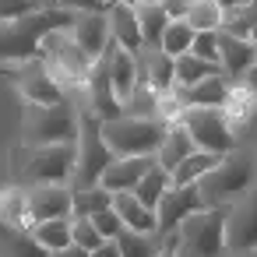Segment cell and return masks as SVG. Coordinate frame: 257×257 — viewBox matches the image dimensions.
I'll return each instance as SVG.
<instances>
[{
	"label": "cell",
	"mask_w": 257,
	"mask_h": 257,
	"mask_svg": "<svg viewBox=\"0 0 257 257\" xmlns=\"http://www.w3.org/2000/svg\"><path fill=\"white\" fill-rule=\"evenodd\" d=\"M74 15L64 8H39L36 15H25L18 22L0 25V67L25 64L43 57V39L57 29H71Z\"/></svg>",
	"instance_id": "1"
},
{
	"label": "cell",
	"mask_w": 257,
	"mask_h": 257,
	"mask_svg": "<svg viewBox=\"0 0 257 257\" xmlns=\"http://www.w3.org/2000/svg\"><path fill=\"white\" fill-rule=\"evenodd\" d=\"M78 148L74 145H50V148H15L11 152V180L22 187L43 183H71L74 180Z\"/></svg>",
	"instance_id": "2"
},
{
	"label": "cell",
	"mask_w": 257,
	"mask_h": 257,
	"mask_svg": "<svg viewBox=\"0 0 257 257\" xmlns=\"http://www.w3.org/2000/svg\"><path fill=\"white\" fill-rule=\"evenodd\" d=\"M257 183V159L250 152H229L218 159V166L197 183L201 187V197L208 208H225L232 201H239L243 194H250Z\"/></svg>",
	"instance_id": "3"
},
{
	"label": "cell",
	"mask_w": 257,
	"mask_h": 257,
	"mask_svg": "<svg viewBox=\"0 0 257 257\" xmlns=\"http://www.w3.org/2000/svg\"><path fill=\"white\" fill-rule=\"evenodd\" d=\"M78 141V109L71 102L60 106H25L22 120V145L25 148H50V145H74Z\"/></svg>",
	"instance_id": "4"
},
{
	"label": "cell",
	"mask_w": 257,
	"mask_h": 257,
	"mask_svg": "<svg viewBox=\"0 0 257 257\" xmlns=\"http://www.w3.org/2000/svg\"><path fill=\"white\" fill-rule=\"evenodd\" d=\"M74 148H78V162H74L71 187H95V183H102V173L116 162V155H113V148L102 138V120L92 116L88 109L78 113V141H74Z\"/></svg>",
	"instance_id": "5"
},
{
	"label": "cell",
	"mask_w": 257,
	"mask_h": 257,
	"mask_svg": "<svg viewBox=\"0 0 257 257\" xmlns=\"http://www.w3.org/2000/svg\"><path fill=\"white\" fill-rule=\"evenodd\" d=\"M225 218H229V204L225 208H204V211L190 215L176 229V253L180 257H229Z\"/></svg>",
	"instance_id": "6"
},
{
	"label": "cell",
	"mask_w": 257,
	"mask_h": 257,
	"mask_svg": "<svg viewBox=\"0 0 257 257\" xmlns=\"http://www.w3.org/2000/svg\"><path fill=\"white\" fill-rule=\"evenodd\" d=\"M169 123L162 120H145V116H116L102 123V138L113 148L116 159H138V155H155Z\"/></svg>",
	"instance_id": "7"
},
{
	"label": "cell",
	"mask_w": 257,
	"mask_h": 257,
	"mask_svg": "<svg viewBox=\"0 0 257 257\" xmlns=\"http://www.w3.org/2000/svg\"><path fill=\"white\" fill-rule=\"evenodd\" d=\"M43 60H46V67L53 71V78L64 85L67 102H71V92H74V88H85V81H88V74H92V67H95V60L71 39L67 29H57V32H50V36L43 39Z\"/></svg>",
	"instance_id": "8"
},
{
	"label": "cell",
	"mask_w": 257,
	"mask_h": 257,
	"mask_svg": "<svg viewBox=\"0 0 257 257\" xmlns=\"http://www.w3.org/2000/svg\"><path fill=\"white\" fill-rule=\"evenodd\" d=\"M194 141L197 152H211V155H229L236 152V131L229 127L225 113L222 109H204V106H194L183 113L180 120Z\"/></svg>",
	"instance_id": "9"
},
{
	"label": "cell",
	"mask_w": 257,
	"mask_h": 257,
	"mask_svg": "<svg viewBox=\"0 0 257 257\" xmlns=\"http://www.w3.org/2000/svg\"><path fill=\"white\" fill-rule=\"evenodd\" d=\"M0 71L18 85L22 99L32 102V106H60V102H67L64 85L53 78V71L46 67L43 57L39 60H25V64H11V67H0Z\"/></svg>",
	"instance_id": "10"
},
{
	"label": "cell",
	"mask_w": 257,
	"mask_h": 257,
	"mask_svg": "<svg viewBox=\"0 0 257 257\" xmlns=\"http://www.w3.org/2000/svg\"><path fill=\"white\" fill-rule=\"evenodd\" d=\"M208 204H204V197H201V187L197 183H190V187H169L166 194H162V201H159V208H155V218H159V229H155V236L159 239H166V236H173L190 215H197V211H204Z\"/></svg>",
	"instance_id": "11"
},
{
	"label": "cell",
	"mask_w": 257,
	"mask_h": 257,
	"mask_svg": "<svg viewBox=\"0 0 257 257\" xmlns=\"http://www.w3.org/2000/svg\"><path fill=\"white\" fill-rule=\"evenodd\" d=\"M225 246H229V257H246L257 250V190H250L229 204Z\"/></svg>",
	"instance_id": "12"
},
{
	"label": "cell",
	"mask_w": 257,
	"mask_h": 257,
	"mask_svg": "<svg viewBox=\"0 0 257 257\" xmlns=\"http://www.w3.org/2000/svg\"><path fill=\"white\" fill-rule=\"evenodd\" d=\"M85 99H88L85 109H88L92 116H99L102 123L123 116V102L116 99L113 74H109V57H106V53L95 60V67H92V74H88V81H85Z\"/></svg>",
	"instance_id": "13"
},
{
	"label": "cell",
	"mask_w": 257,
	"mask_h": 257,
	"mask_svg": "<svg viewBox=\"0 0 257 257\" xmlns=\"http://www.w3.org/2000/svg\"><path fill=\"white\" fill-rule=\"evenodd\" d=\"M25 190H29V218H32V225L74 215V190L67 183H43V187H25Z\"/></svg>",
	"instance_id": "14"
},
{
	"label": "cell",
	"mask_w": 257,
	"mask_h": 257,
	"mask_svg": "<svg viewBox=\"0 0 257 257\" xmlns=\"http://www.w3.org/2000/svg\"><path fill=\"white\" fill-rule=\"evenodd\" d=\"M138 81L148 85L155 95H169L176 88V60L166 50H141L138 53Z\"/></svg>",
	"instance_id": "15"
},
{
	"label": "cell",
	"mask_w": 257,
	"mask_h": 257,
	"mask_svg": "<svg viewBox=\"0 0 257 257\" xmlns=\"http://www.w3.org/2000/svg\"><path fill=\"white\" fill-rule=\"evenodd\" d=\"M253 64H257V50H253L250 39L218 32V67H222V74L229 81H243Z\"/></svg>",
	"instance_id": "16"
},
{
	"label": "cell",
	"mask_w": 257,
	"mask_h": 257,
	"mask_svg": "<svg viewBox=\"0 0 257 257\" xmlns=\"http://www.w3.org/2000/svg\"><path fill=\"white\" fill-rule=\"evenodd\" d=\"M71 39L92 57V60H99L106 50H109V18L106 15H74V22H71Z\"/></svg>",
	"instance_id": "17"
},
{
	"label": "cell",
	"mask_w": 257,
	"mask_h": 257,
	"mask_svg": "<svg viewBox=\"0 0 257 257\" xmlns=\"http://www.w3.org/2000/svg\"><path fill=\"white\" fill-rule=\"evenodd\" d=\"M106 18H109V39H113V46H120V50H127V53H141V50H145L141 22H138V11H134V8H127V4H109Z\"/></svg>",
	"instance_id": "18"
},
{
	"label": "cell",
	"mask_w": 257,
	"mask_h": 257,
	"mask_svg": "<svg viewBox=\"0 0 257 257\" xmlns=\"http://www.w3.org/2000/svg\"><path fill=\"white\" fill-rule=\"evenodd\" d=\"M155 166V155H138V159H116L102 173V187L109 194H134V187L145 180V173Z\"/></svg>",
	"instance_id": "19"
},
{
	"label": "cell",
	"mask_w": 257,
	"mask_h": 257,
	"mask_svg": "<svg viewBox=\"0 0 257 257\" xmlns=\"http://www.w3.org/2000/svg\"><path fill=\"white\" fill-rule=\"evenodd\" d=\"M229 78L225 74H211V78H204L201 85H194V88H173L176 92V99L187 106V109H194V106H204V109H222L225 106V99H229Z\"/></svg>",
	"instance_id": "20"
},
{
	"label": "cell",
	"mask_w": 257,
	"mask_h": 257,
	"mask_svg": "<svg viewBox=\"0 0 257 257\" xmlns=\"http://www.w3.org/2000/svg\"><path fill=\"white\" fill-rule=\"evenodd\" d=\"M106 57H109V74H113L116 99L127 102V99L138 92V85H141V81H138V53H127V50H120V46L109 43Z\"/></svg>",
	"instance_id": "21"
},
{
	"label": "cell",
	"mask_w": 257,
	"mask_h": 257,
	"mask_svg": "<svg viewBox=\"0 0 257 257\" xmlns=\"http://www.w3.org/2000/svg\"><path fill=\"white\" fill-rule=\"evenodd\" d=\"M197 148H194V141H190V134H187V127L183 123H169V131H166V138H162V145H159V152H155V162L166 169V173H173L183 159H190Z\"/></svg>",
	"instance_id": "22"
},
{
	"label": "cell",
	"mask_w": 257,
	"mask_h": 257,
	"mask_svg": "<svg viewBox=\"0 0 257 257\" xmlns=\"http://www.w3.org/2000/svg\"><path fill=\"white\" fill-rule=\"evenodd\" d=\"M113 211L120 215L123 229H131V232H155V229H159L155 211L145 208L134 194H113Z\"/></svg>",
	"instance_id": "23"
},
{
	"label": "cell",
	"mask_w": 257,
	"mask_h": 257,
	"mask_svg": "<svg viewBox=\"0 0 257 257\" xmlns=\"http://www.w3.org/2000/svg\"><path fill=\"white\" fill-rule=\"evenodd\" d=\"M0 257H53V253L32 236V229H15L0 222Z\"/></svg>",
	"instance_id": "24"
},
{
	"label": "cell",
	"mask_w": 257,
	"mask_h": 257,
	"mask_svg": "<svg viewBox=\"0 0 257 257\" xmlns=\"http://www.w3.org/2000/svg\"><path fill=\"white\" fill-rule=\"evenodd\" d=\"M0 222L15 225V229H32V218H29V190L22 183L0 187Z\"/></svg>",
	"instance_id": "25"
},
{
	"label": "cell",
	"mask_w": 257,
	"mask_h": 257,
	"mask_svg": "<svg viewBox=\"0 0 257 257\" xmlns=\"http://www.w3.org/2000/svg\"><path fill=\"white\" fill-rule=\"evenodd\" d=\"M138 11V22H141V39H145V50H159L162 46V36H166V29H169V15H166V8L159 4V0H148V4H141V8H134Z\"/></svg>",
	"instance_id": "26"
},
{
	"label": "cell",
	"mask_w": 257,
	"mask_h": 257,
	"mask_svg": "<svg viewBox=\"0 0 257 257\" xmlns=\"http://www.w3.org/2000/svg\"><path fill=\"white\" fill-rule=\"evenodd\" d=\"M222 113H225V120H229L232 131L246 127V123L253 120V113H257V99H253V92H250L243 81H236V85L229 88V99H225Z\"/></svg>",
	"instance_id": "27"
},
{
	"label": "cell",
	"mask_w": 257,
	"mask_h": 257,
	"mask_svg": "<svg viewBox=\"0 0 257 257\" xmlns=\"http://www.w3.org/2000/svg\"><path fill=\"white\" fill-rule=\"evenodd\" d=\"M32 236H36L50 253H57V250H64V246H71V243H74V215H71V218L36 222V225H32Z\"/></svg>",
	"instance_id": "28"
},
{
	"label": "cell",
	"mask_w": 257,
	"mask_h": 257,
	"mask_svg": "<svg viewBox=\"0 0 257 257\" xmlns=\"http://www.w3.org/2000/svg\"><path fill=\"white\" fill-rule=\"evenodd\" d=\"M74 190V218H95L99 211L113 208V194L95 183V187H71Z\"/></svg>",
	"instance_id": "29"
},
{
	"label": "cell",
	"mask_w": 257,
	"mask_h": 257,
	"mask_svg": "<svg viewBox=\"0 0 257 257\" xmlns=\"http://www.w3.org/2000/svg\"><path fill=\"white\" fill-rule=\"evenodd\" d=\"M222 155H211V152H194L190 159H183L176 169H173V183L176 187H190V183H201L215 166H218Z\"/></svg>",
	"instance_id": "30"
},
{
	"label": "cell",
	"mask_w": 257,
	"mask_h": 257,
	"mask_svg": "<svg viewBox=\"0 0 257 257\" xmlns=\"http://www.w3.org/2000/svg\"><path fill=\"white\" fill-rule=\"evenodd\" d=\"M169 187H173V173H166V169L155 162V166L145 173V180L134 187V197H138L145 208H152V211H155V208H159V201H162V194H166Z\"/></svg>",
	"instance_id": "31"
},
{
	"label": "cell",
	"mask_w": 257,
	"mask_h": 257,
	"mask_svg": "<svg viewBox=\"0 0 257 257\" xmlns=\"http://www.w3.org/2000/svg\"><path fill=\"white\" fill-rule=\"evenodd\" d=\"M183 22H190L194 32H222L225 11L218 8V0H190V11Z\"/></svg>",
	"instance_id": "32"
},
{
	"label": "cell",
	"mask_w": 257,
	"mask_h": 257,
	"mask_svg": "<svg viewBox=\"0 0 257 257\" xmlns=\"http://www.w3.org/2000/svg\"><path fill=\"white\" fill-rule=\"evenodd\" d=\"M211 74H222V67L218 64H208V60H197L194 53L176 57V88H194V85H201Z\"/></svg>",
	"instance_id": "33"
},
{
	"label": "cell",
	"mask_w": 257,
	"mask_h": 257,
	"mask_svg": "<svg viewBox=\"0 0 257 257\" xmlns=\"http://www.w3.org/2000/svg\"><path fill=\"white\" fill-rule=\"evenodd\" d=\"M116 246H120L123 257H159L162 239L155 232H131V229H123L116 236Z\"/></svg>",
	"instance_id": "34"
},
{
	"label": "cell",
	"mask_w": 257,
	"mask_h": 257,
	"mask_svg": "<svg viewBox=\"0 0 257 257\" xmlns=\"http://www.w3.org/2000/svg\"><path fill=\"white\" fill-rule=\"evenodd\" d=\"M190 43H194V29H190V22H169V29H166L159 50H166V53L176 60V57L190 53Z\"/></svg>",
	"instance_id": "35"
},
{
	"label": "cell",
	"mask_w": 257,
	"mask_h": 257,
	"mask_svg": "<svg viewBox=\"0 0 257 257\" xmlns=\"http://www.w3.org/2000/svg\"><path fill=\"white\" fill-rule=\"evenodd\" d=\"M106 239H102V232L92 225V218H74V246H81V250H99Z\"/></svg>",
	"instance_id": "36"
},
{
	"label": "cell",
	"mask_w": 257,
	"mask_h": 257,
	"mask_svg": "<svg viewBox=\"0 0 257 257\" xmlns=\"http://www.w3.org/2000/svg\"><path fill=\"white\" fill-rule=\"evenodd\" d=\"M190 53L197 60H208V64H218V32H194V43H190Z\"/></svg>",
	"instance_id": "37"
},
{
	"label": "cell",
	"mask_w": 257,
	"mask_h": 257,
	"mask_svg": "<svg viewBox=\"0 0 257 257\" xmlns=\"http://www.w3.org/2000/svg\"><path fill=\"white\" fill-rule=\"evenodd\" d=\"M39 4H32V0H0V25H8V22H18L25 15H36Z\"/></svg>",
	"instance_id": "38"
},
{
	"label": "cell",
	"mask_w": 257,
	"mask_h": 257,
	"mask_svg": "<svg viewBox=\"0 0 257 257\" xmlns=\"http://www.w3.org/2000/svg\"><path fill=\"white\" fill-rule=\"evenodd\" d=\"M92 225L102 232V239H116L120 232H123V222H120V215L109 208V211H99L95 218H92Z\"/></svg>",
	"instance_id": "39"
},
{
	"label": "cell",
	"mask_w": 257,
	"mask_h": 257,
	"mask_svg": "<svg viewBox=\"0 0 257 257\" xmlns=\"http://www.w3.org/2000/svg\"><path fill=\"white\" fill-rule=\"evenodd\" d=\"M57 8L71 11V15H106L109 11L106 0H57Z\"/></svg>",
	"instance_id": "40"
},
{
	"label": "cell",
	"mask_w": 257,
	"mask_h": 257,
	"mask_svg": "<svg viewBox=\"0 0 257 257\" xmlns=\"http://www.w3.org/2000/svg\"><path fill=\"white\" fill-rule=\"evenodd\" d=\"M92 257H123L120 253V246H116V239H106L99 250H92Z\"/></svg>",
	"instance_id": "41"
},
{
	"label": "cell",
	"mask_w": 257,
	"mask_h": 257,
	"mask_svg": "<svg viewBox=\"0 0 257 257\" xmlns=\"http://www.w3.org/2000/svg\"><path fill=\"white\" fill-rule=\"evenodd\" d=\"M250 4V0H218V8L225 11V15H236V11H243Z\"/></svg>",
	"instance_id": "42"
},
{
	"label": "cell",
	"mask_w": 257,
	"mask_h": 257,
	"mask_svg": "<svg viewBox=\"0 0 257 257\" xmlns=\"http://www.w3.org/2000/svg\"><path fill=\"white\" fill-rule=\"evenodd\" d=\"M159 257H180V253H176V232L162 239V250H159Z\"/></svg>",
	"instance_id": "43"
},
{
	"label": "cell",
	"mask_w": 257,
	"mask_h": 257,
	"mask_svg": "<svg viewBox=\"0 0 257 257\" xmlns=\"http://www.w3.org/2000/svg\"><path fill=\"white\" fill-rule=\"evenodd\" d=\"M53 257H92V253H88V250H81V246H74V243H71V246H64V250H57V253H53Z\"/></svg>",
	"instance_id": "44"
},
{
	"label": "cell",
	"mask_w": 257,
	"mask_h": 257,
	"mask_svg": "<svg viewBox=\"0 0 257 257\" xmlns=\"http://www.w3.org/2000/svg\"><path fill=\"white\" fill-rule=\"evenodd\" d=\"M243 85H246V88L253 92V99H257V64H253V67L246 71V78H243Z\"/></svg>",
	"instance_id": "45"
},
{
	"label": "cell",
	"mask_w": 257,
	"mask_h": 257,
	"mask_svg": "<svg viewBox=\"0 0 257 257\" xmlns=\"http://www.w3.org/2000/svg\"><path fill=\"white\" fill-rule=\"evenodd\" d=\"M113 4H127V8H141V4H148V0H113Z\"/></svg>",
	"instance_id": "46"
},
{
	"label": "cell",
	"mask_w": 257,
	"mask_h": 257,
	"mask_svg": "<svg viewBox=\"0 0 257 257\" xmlns=\"http://www.w3.org/2000/svg\"><path fill=\"white\" fill-rule=\"evenodd\" d=\"M32 4H39V8H57V0H32Z\"/></svg>",
	"instance_id": "47"
},
{
	"label": "cell",
	"mask_w": 257,
	"mask_h": 257,
	"mask_svg": "<svg viewBox=\"0 0 257 257\" xmlns=\"http://www.w3.org/2000/svg\"><path fill=\"white\" fill-rule=\"evenodd\" d=\"M250 43H253V50H257V29H253V32H250Z\"/></svg>",
	"instance_id": "48"
},
{
	"label": "cell",
	"mask_w": 257,
	"mask_h": 257,
	"mask_svg": "<svg viewBox=\"0 0 257 257\" xmlns=\"http://www.w3.org/2000/svg\"><path fill=\"white\" fill-rule=\"evenodd\" d=\"M106 4H113V0H106Z\"/></svg>",
	"instance_id": "49"
}]
</instances>
